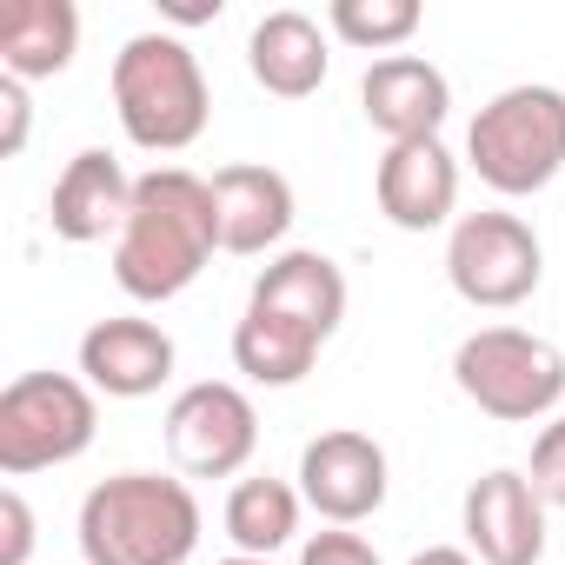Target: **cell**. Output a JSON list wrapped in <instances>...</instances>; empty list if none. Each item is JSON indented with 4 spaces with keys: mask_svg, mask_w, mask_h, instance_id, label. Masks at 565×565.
I'll return each instance as SVG.
<instances>
[{
    "mask_svg": "<svg viewBox=\"0 0 565 565\" xmlns=\"http://www.w3.org/2000/svg\"><path fill=\"white\" fill-rule=\"evenodd\" d=\"M300 532V492L287 479H239L226 499V539L246 558H273Z\"/></svg>",
    "mask_w": 565,
    "mask_h": 565,
    "instance_id": "20",
    "label": "cell"
},
{
    "mask_svg": "<svg viewBox=\"0 0 565 565\" xmlns=\"http://www.w3.org/2000/svg\"><path fill=\"white\" fill-rule=\"evenodd\" d=\"M94 433H100V406L94 386L74 373H21L0 393V472L8 479L81 459Z\"/></svg>",
    "mask_w": 565,
    "mask_h": 565,
    "instance_id": "5",
    "label": "cell"
},
{
    "mask_svg": "<svg viewBox=\"0 0 565 565\" xmlns=\"http://www.w3.org/2000/svg\"><path fill=\"white\" fill-rule=\"evenodd\" d=\"M127 213H134V180H127V167H120L107 147L74 153L67 173L54 180L47 220H54V233H61L67 246H94V239H107V233L120 239Z\"/></svg>",
    "mask_w": 565,
    "mask_h": 565,
    "instance_id": "14",
    "label": "cell"
},
{
    "mask_svg": "<svg viewBox=\"0 0 565 565\" xmlns=\"http://www.w3.org/2000/svg\"><path fill=\"white\" fill-rule=\"evenodd\" d=\"M220 253V206H213V180L186 173V167H153L134 180V213L114 239V279L120 294L140 307L180 300L193 279L206 273V259Z\"/></svg>",
    "mask_w": 565,
    "mask_h": 565,
    "instance_id": "1",
    "label": "cell"
},
{
    "mask_svg": "<svg viewBox=\"0 0 565 565\" xmlns=\"http://www.w3.org/2000/svg\"><path fill=\"white\" fill-rule=\"evenodd\" d=\"M259 446V413L239 386L200 380L167 406V452L186 479H233Z\"/></svg>",
    "mask_w": 565,
    "mask_h": 565,
    "instance_id": "8",
    "label": "cell"
},
{
    "mask_svg": "<svg viewBox=\"0 0 565 565\" xmlns=\"http://www.w3.org/2000/svg\"><path fill=\"white\" fill-rule=\"evenodd\" d=\"M246 307H259V313H273V320H294V327H307L313 340H333L340 333V320H347V273L327 259V253H279V259H266V273L253 279V300Z\"/></svg>",
    "mask_w": 565,
    "mask_h": 565,
    "instance_id": "13",
    "label": "cell"
},
{
    "mask_svg": "<svg viewBox=\"0 0 565 565\" xmlns=\"http://www.w3.org/2000/svg\"><path fill=\"white\" fill-rule=\"evenodd\" d=\"M160 14H173V21H220V0H160Z\"/></svg>",
    "mask_w": 565,
    "mask_h": 565,
    "instance_id": "26",
    "label": "cell"
},
{
    "mask_svg": "<svg viewBox=\"0 0 565 565\" xmlns=\"http://www.w3.org/2000/svg\"><path fill=\"white\" fill-rule=\"evenodd\" d=\"M81 373L107 399H147L173 380V340L153 320H100L81 340Z\"/></svg>",
    "mask_w": 565,
    "mask_h": 565,
    "instance_id": "15",
    "label": "cell"
},
{
    "mask_svg": "<svg viewBox=\"0 0 565 565\" xmlns=\"http://www.w3.org/2000/svg\"><path fill=\"white\" fill-rule=\"evenodd\" d=\"M452 380L479 413L525 426L565 399V353L539 333H519V327H479L472 340H459Z\"/></svg>",
    "mask_w": 565,
    "mask_h": 565,
    "instance_id": "6",
    "label": "cell"
},
{
    "mask_svg": "<svg viewBox=\"0 0 565 565\" xmlns=\"http://www.w3.org/2000/svg\"><path fill=\"white\" fill-rule=\"evenodd\" d=\"M0 153H21L28 147V87L14 81V74H0Z\"/></svg>",
    "mask_w": 565,
    "mask_h": 565,
    "instance_id": "25",
    "label": "cell"
},
{
    "mask_svg": "<svg viewBox=\"0 0 565 565\" xmlns=\"http://www.w3.org/2000/svg\"><path fill=\"white\" fill-rule=\"evenodd\" d=\"M220 565H273V558H246V552H233V558H220Z\"/></svg>",
    "mask_w": 565,
    "mask_h": 565,
    "instance_id": "28",
    "label": "cell"
},
{
    "mask_svg": "<svg viewBox=\"0 0 565 565\" xmlns=\"http://www.w3.org/2000/svg\"><path fill=\"white\" fill-rule=\"evenodd\" d=\"M373 193H380V213H386L399 233H433V226L452 220L459 160H452L439 140H399V147H386Z\"/></svg>",
    "mask_w": 565,
    "mask_h": 565,
    "instance_id": "12",
    "label": "cell"
},
{
    "mask_svg": "<svg viewBox=\"0 0 565 565\" xmlns=\"http://www.w3.org/2000/svg\"><path fill=\"white\" fill-rule=\"evenodd\" d=\"M81 8L74 0H0V67L14 81H54L74 67Z\"/></svg>",
    "mask_w": 565,
    "mask_h": 565,
    "instance_id": "17",
    "label": "cell"
},
{
    "mask_svg": "<svg viewBox=\"0 0 565 565\" xmlns=\"http://www.w3.org/2000/svg\"><path fill=\"white\" fill-rule=\"evenodd\" d=\"M466 160L492 193H539L565 173V94L558 87H505L466 127Z\"/></svg>",
    "mask_w": 565,
    "mask_h": 565,
    "instance_id": "4",
    "label": "cell"
},
{
    "mask_svg": "<svg viewBox=\"0 0 565 565\" xmlns=\"http://www.w3.org/2000/svg\"><path fill=\"white\" fill-rule=\"evenodd\" d=\"M213 206H220V253H266L294 226V186L273 167H220L213 173Z\"/></svg>",
    "mask_w": 565,
    "mask_h": 565,
    "instance_id": "16",
    "label": "cell"
},
{
    "mask_svg": "<svg viewBox=\"0 0 565 565\" xmlns=\"http://www.w3.org/2000/svg\"><path fill=\"white\" fill-rule=\"evenodd\" d=\"M532 492L545 499V505H565V419H552L539 439H532Z\"/></svg>",
    "mask_w": 565,
    "mask_h": 565,
    "instance_id": "22",
    "label": "cell"
},
{
    "mask_svg": "<svg viewBox=\"0 0 565 565\" xmlns=\"http://www.w3.org/2000/svg\"><path fill=\"white\" fill-rule=\"evenodd\" d=\"M200 545V499L186 479L114 472L81 499L87 565H186Z\"/></svg>",
    "mask_w": 565,
    "mask_h": 565,
    "instance_id": "2",
    "label": "cell"
},
{
    "mask_svg": "<svg viewBox=\"0 0 565 565\" xmlns=\"http://www.w3.org/2000/svg\"><path fill=\"white\" fill-rule=\"evenodd\" d=\"M466 539L479 565H539L545 558V499L525 472H486L466 492Z\"/></svg>",
    "mask_w": 565,
    "mask_h": 565,
    "instance_id": "10",
    "label": "cell"
},
{
    "mask_svg": "<svg viewBox=\"0 0 565 565\" xmlns=\"http://www.w3.org/2000/svg\"><path fill=\"white\" fill-rule=\"evenodd\" d=\"M300 565H380V552L360 539V532H313Z\"/></svg>",
    "mask_w": 565,
    "mask_h": 565,
    "instance_id": "24",
    "label": "cell"
},
{
    "mask_svg": "<svg viewBox=\"0 0 565 565\" xmlns=\"http://www.w3.org/2000/svg\"><path fill=\"white\" fill-rule=\"evenodd\" d=\"M34 552V512L21 492H0V565H28Z\"/></svg>",
    "mask_w": 565,
    "mask_h": 565,
    "instance_id": "23",
    "label": "cell"
},
{
    "mask_svg": "<svg viewBox=\"0 0 565 565\" xmlns=\"http://www.w3.org/2000/svg\"><path fill=\"white\" fill-rule=\"evenodd\" d=\"M360 107H366V120H373L393 147H399V140H439V127H446V114H452V87H446V74H439L433 61H419V54H386V61L366 67Z\"/></svg>",
    "mask_w": 565,
    "mask_h": 565,
    "instance_id": "11",
    "label": "cell"
},
{
    "mask_svg": "<svg viewBox=\"0 0 565 565\" xmlns=\"http://www.w3.org/2000/svg\"><path fill=\"white\" fill-rule=\"evenodd\" d=\"M545 273V253H539V233L519 220V213H466L452 220V239H446V279L466 307H519L532 300Z\"/></svg>",
    "mask_w": 565,
    "mask_h": 565,
    "instance_id": "7",
    "label": "cell"
},
{
    "mask_svg": "<svg viewBox=\"0 0 565 565\" xmlns=\"http://www.w3.org/2000/svg\"><path fill=\"white\" fill-rule=\"evenodd\" d=\"M320 347H327V340H313L307 327L273 320V313H259V307H246V320L233 327V366H239L253 386H300V380L313 373Z\"/></svg>",
    "mask_w": 565,
    "mask_h": 565,
    "instance_id": "19",
    "label": "cell"
},
{
    "mask_svg": "<svg viewBox=\"0 0 565 565\" xmlns=\"http://www.w3.org/2000/svg\"><path fill=\"white\" fill-rule=\"evenodd\" d=\"M327 21H333L340 41L386 54V47H399V41L419 34V0H333Z\"/></svg>",
    "mask_w": 565,
    "mask_h": 565,
    "instance_id": "21",
    "label": "cell"
},
{
    "mask_svg": "<svg viewBox=\"0 0 565 565\" xmlns=\"http://www.w3.org/2000/svg\"><path fill=\"white\" fill-rule=\"evenodd\" d=\"M300 499L333 519V525H360L386 505V452L366 433H320L300 452Z\"/></svg>",
    "mask_w": 565,
    "mask_h": 565,
    "instance_id": "9",
    "label": "cell"
},
{
    "mask_svg": "<svg viewBox=\"0 0 565 565\" xmlns=\"http://www.w3.org/2000/svg\"><path fill=\"white\" fill-rule=\"evenodd\" d=\"M327 61H333V54H327V34H320V21L300 14V8L266 14V21L253 28V41H246L253 81H259L266 94H279V100H307V94H320Z\"/></svg>",
    "mask_w": 565,
    "mask_h": 565,
    "instance_id": "18",
    "label": "cell"
},
{
    "mask_svg": "<svg viewBox=\"0 0 565 565\" xmlns=\"http://www.w3.org/2000/svg\"><path fill=\"white\" fill-rule=\"evenodd\" d=\"M114 114L134 147L147 153H180L206 134L213 94L186 41L173 34H134L114 54Z\"/></svg>",
    "mask_w": 565,
    "mask_h": 565,
    "instance_id": "3",
    "label": "cell"
},
{
    "mask_svg": "<svg viewBox=\"0 0 565 565\" xmlns=\"http://www.w3.org/2000/svg\"><path fill=\"white\" fill-rule=\"evenodd\" d=\"M413 565H479V558H472V552H459V545H426Z\"/></svg>",
    "mask_w": 565,
    "mask_h": 565,
    "instance_id": "27",
    "label": "cell"
}]
</instances>
